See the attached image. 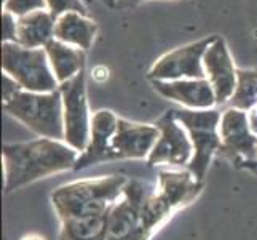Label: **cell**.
Wrapping results in <instances>:
<instances>
[{"label": "cell", "mask_w": 257, "mask_h": 240, "mask_svg": "<svg viewBox=\"0 0 257 240\" xmlns=\"http://www.w3.org/2000/svg\"><path fill=\"white\" fill-rule=\"evenodd\" d=\"M179 210L168 194L141 180H130L107 213L105 240H150Z\"/></svg>", "instance_id": "cell-1"}, {"label": "cell", "mask_w": 257, "mask_h": 240, "mask_svg": "<svg viewBox=\"0 0 257 240\" xmlns=\"http://www.w3.org/2000/svg\"><path fill=\"white\" fill-rule=\"evenodd\" d=\"M5 191L16 189L67 170H74L78 152L64 141L37 138L26 143L4 144Z\"/></svg>", "instance_id": "cell-2"}, {"label": "cell", "mask_w": 257, "mask_h": 240, "mask_svg": "<svg viewBox=\"0 0 257 240\" xmlns=\"http://www.w3.org/2000/svg\"><path fill=\"white\" fill-rule=\"evenodd\" d=\"M130 178L107 175L70 181L51 192V203L59 221L104 215L117 202Z\"/></svg>", "instance_id": "cell-3"}, {"label": "cell", "mask_w": 257, "mask_h": 240, "mask_svg": "<svg viewBox=\"0 0 257 240\" xmlns=\"http://www.w3.org/2000/svg\"><path fill=\"white\" fill-rule=\"evenodd\" d=\"M4 111L39 138L64 141V108L59 88L50 93L21 90L4 103Z\"/></svg>", "instance_id": "cell-4"}, {"label": "cell", "mask_w": 257, "mask_h": 240, "mask_svg": "<svg viewBox=\"0 0 257 240\" xmlns=\"http://www.w3.org/2000/svg\"><path fill=\"white\" fill-rule=\"evenodd\" d=\"M2 70L26 92L50 93L59 88L45 48H26L20 43H2Z\"/></svg>", "instance_id": "cell-5"}, {"label": "cell", "mask_w": 257, "mask_h": 240, "mask_svg": "<svg viewBox=\"0 0 257 240\" xmlns=\"http://www.w3.org/2000/svg\"><path fill=\"white\" fill-rule=\"evenodd\" d=\"M177 122L189 133V138L193 144V157L187 165V170L203 181L206 176L208 168L219 149H220V135L219 123L222 112L217 109H173Z\"/></svg>", "instance_id": "cell-6"}, {"label": "cell", "mask_w": 257, "mask_h": 240, "mask_svg": "<svg viewBox=\"0 0 257 240\" xmlns=\"http://www.w3.org/2000/svg\"><path fill=\"white\" fill-rule=\"evenodd\" d=\"M64 108V143L82 154L91 133V117L86 98L85 70L72 80L59 85Z\"/></svg>", "instance_id": "cell-7"}, {"label": "cell", "mask_w": 257, "mask_h": 240, "mask_svg": "<svg viewBox=\"0 0 257 240\" xmlns=\"http://www.w3.org/2000/svg\"><path fill=\"white\" fill-rule=\"evenodd\" d=\"M220 149L217 155L227 158L236 168L257 160V135L251 130L247 112L228 108L219 123Z\"/></svg>", "instance_id": "cell-8"}, {"label": "cell", "mask_w": 257, "mask_h": 240, "mask_svg": "<svg viewBox=\"0 0 257 240\" xmlns=\"http://www.w3.org/2000/svg\"><path fill=\"white\" fill-rule=\"evenodd\" d=\"M155 127L160 130V136L146 160L147 165L187 168L193 157V144L189 133L174 117V111H166L160 119H157Z\"/></svg>", "instance_id": "cell-9"}, {"label": "cell", "mask_w": 257, "mask_h": 240, "mask_svg": "<svg viewBox=\"0 0 257 240\" xmlns=\"http://www.w3.org/2000/svg\"><path fill=\"white\" fill-rule=\"evenodd\" d=\"M217 35H209L201 40L187 43L158 58L150 67L147 77L150 80H181V78H206L203 67L205 56L209 45Z\"/></svg>", "instance_id": "cell-10"}, {"label": "cell", "mask_w": 257, "mask_h": 240, "mask_svg": "<svg viewBox=\"0 0 257 240\" xmlns=\"http://www.w3.org/2000/svg\"><path fill=\"white\" fill-rule=\"evenodd\" d=\"M203 67H205L206 80L211 84L216 95L217 104H228L230 98L236 90V67L230 56L227 42L217 35L203 56Z\"/></svg>", "instance_id": "cell-11"}, {"label": "cell", "mask_w": 257, "mask_h": 240, "mask_svg": "<svg viewBox=\"0 0 257 240\" xmlns=\"http://www.w3.org/2000/svg\"><path fill=\"white\" fill-rule=\"evenodd\" d=\"M160 136L155 123H138L118 117V127L112 138L115 160H147Z\"/></svg>", "instance_id": "cell-12"}, {"label": "cell", "mask_w": 257, "mask_h": 240, "mask_svg": "<svg viewBox=\"0 0 257 240\" xmlns=\"http://www.w3.org/2000/svg\"><path fill=\"white\" fill-rule=\"evenodd\" d=\"M118 127V117L112 111L101 109L91 117V133L88 146L82 154H78L74 170H85L88 167L99 165L115 160L112 150V138Z\"/></svg>", "instance_id": "cell-13"}, {"label": "cell", "mask_w": 257, "mask_h": 240, "mask_svg": "<svg viewBox=\"0 0 257 240\" xmlns=\"http://www.w3.org/2000/svg\"><path fill=\"white\" fill-rule=\"evenodd\" d=\"M154 90L166 100L181 104L184 109H214L216 95L206 78L150 80Z\"/></svg>", "instance_id": "cell-14"}, {"label": "cell", "mask_w": 257, "mask_h": 240, "mask_svg": "<svg viewBox=\"0 0 257 240\" xmlns=\"http://www.w3.org/2000/svg\"><path fill=\"white\" fill-rule=\"evenodd\" d=\"M56 20L48 10H39L18 18L16 43L26 48H43L55 39Z\"/></svg>", "instance_id": "cell-15"}, {"label": "cell", "mask_w": 257, "mask_h": 240, "mask_svg": "<svg viewBox=\"0 0 257 240\" xmlns=\"http://www.w3.org/2000/svg\"><path fill=\"white\" fill-rule=\"evenodd\" d=\"M50 66L56 80L61 84L69 82L78 75L85 67V51L72 45L61 42L58 39L50 40L45 47Z\"/></svg>", "instance_id": "cell-16"}, {"label": "cell", "mask_w": 257, "mask_h": 240, "mask_svg": "<svg viewBox=\"0 0 257 240\" xmlns=\"http://www.w3.org/2000/svg\"><path fill=\"white\" fill-rule=\"evenodd\" d=\"M96 32L97 24L88 16L77 12H69L58 18L55 26V39L67 45L82 48L83 51L91 47Z\"/></svg>", "instance_id": "cell-17"}, {"label": "cell", "mask_w": 257, "mask_h": 240, "mask_svg": "<svg viewBox=\"0 0 257 240\" xmlns=\"http://www.w3.org/2000/svg\"><path fill=\"white\" fill-rule=\"evenodd\" d=\"M107 213L59 221L61 227L58 240H105L107 238Z\"/></svg>", "instance_id": "cell-18"}, {"label": "cell", "mask_w": 257, "mask_h": 240, "mask_svg": "<svg viewBox=\"0 0 257 240\" xmlns=\"http://www.w3.org/2000/svg\"><path fill=\"white\" fill-rule=\"evenodd\" d=\"M236 90L230 98L228 108H235L249 112L257 104V70L255 69H238L236 70Z\"/></svg>", "instance_id": "cell-19"}, {"label": "cell", "mask_w": 257, "mask_h": 240, "mask_svg": "<svg viewBox=\"0 0 257 240\" xmlns=\"http://www.w3.org/2000/svg\"><path fill=\"white\" fill-rule=\"evenodd\" d=\"M4 10L13 13L16 18H23L39 10H48L47 0H5Z\"/></svg>", "instance_id": "cell-20"}, {"label": "cell", "mask_w": 257, "mask_h": 240, "mask_svg": "<svg viewBox=\"0 0 257 240\" xmlns=\"http://www.w3.org/2000/svg\"><path fill=\"white\" fill-rule=\"evenodd\" d=\"M47 8L55 20L69 12H77L86 16V7L82 0H47Z\"/></svg>", "instance_id": "cell-21"}, {"label": "cell", "mask_w": 257, "mask_h": 240, "mask_svg": "<svg viewBox=\"0 0 257 240\" xmlns=\"http://www.w3.org/2000/svg\"><path fill=\"white\" fill-rule=\"evenodd\" d=\"M18 18L10 12H2V43L13 42L16 43Z\"/></svg>", "instance_id": "cell-22"}, {"label": "cell", "mask_w": 257, "mask_h": 240, "mask_svg": "<svg viewBox=\"0 0 257 240\" xmlns=\"http://www.w3.org/2000/svg\"><path fill=\"white\" fill-rule=\"evenodd\" d=\"M2 80H4V103H7L10 98H13L18 92H21L23 88L20 87V84L16 82L15 78H12L8 74H5L4 72V77H2Z\"/></svg>", "instance_id": "cell-23"}, {"label": "cell", "mask_w": 257, "mask_h": 240, "mask_svg": "<svg viewBox=\"0 0 257 240\" xmlns=\"http://www.w3.org/2000/svg\"><path fill=\"white\" fill-rule=\"evenodd\" d=\"M115 2H117V8H131L143 2H147V0H115Z\"/></svg>", "instance_id": "cell-24"}, {"label": "cell", "mask_w": 257, "mask_h": 240, "mask_svg": "<svg viewBox=\"0 0 257 240\" xmlns=\"http://www.w3.org/2000/svg\"><path fill=\"white\" fill-rule=\"evenodd\" d=\"M247 117H249L251 130L257 135V104H255V108H254V109H251L249 112H247Z\"/></svg>", "instance_id": "cell-25"}, {"label": "cell", "mask_w": 257, "mask_h": 240, "mask_svg": "<svg viewBox=\"0 0 257 240\" xmlns=\"http://www.w3.org/2000/svg\"><path fill=\"white\" fill-rule=\"evenodd\" d=\"M240 170H247V172H251V173L257 175V160H255V162H247V164L241 165Z\"/></svg>", "instance_id": "cell-26"}, {"label": "cell", "mask_w": 257, "mask_h": 240, "mask_svg": "<svg viewBox=\"0 0 257 240\" xmlns=\"http://www.w3.org/2000/svg\"><path fill=\"white\" fill-rule=\"evenodd\" d=\"M21 240H45V237H42L39 234H29V235H24Z\"/></svg>", "instance_id": "cell-27"}, {"label": "cell", "mask_w": 257, "mask_h": 240, "mask_svg": "<svg viewBox=\"0 0 257 240\" xmlns=\"http://www.w3.org/2000/svg\"><path fill=\"white\" fill-rule=\"evenodd\" d=\"M104 5H107L109 8H117V2L115 0H101Z\"/></svg>", "instance_id": "cell-28"}]
</instances>
